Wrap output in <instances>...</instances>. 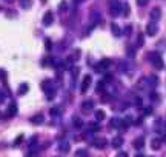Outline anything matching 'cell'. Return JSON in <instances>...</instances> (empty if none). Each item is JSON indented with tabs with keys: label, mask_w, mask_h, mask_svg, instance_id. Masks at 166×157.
Wrapping results in <instances>:
<instances>
[{
	"label": "cell",
	"mask_w": 166,
	"mask_h": 157,
	"mask_svg": "<svg viewBox=\"0 0 166 157\" xmlns=\"http://www.w3.org/2000/svg\"><path fill=\"white\" fill-rule=\"evenodd\" d=\"M149 60H151V63L155 66L157 70H163V59L160 57V54H157V53H151V56H149Z\"/></svg>",
	"instance_id": "1"
},
{
	"label": "cell",
	"mask_w": 166,
	"mask_h": 157,
	"mask_svg": "<svg viewBox=\"0 0 166 157\" xmlns=\"http://www.w3.org/2000/svg\"><path fill=\"white\" fill-rule=\"evenodd\" d=\"M111 65H112V62H111L109 59H103V60H100V62H97V63H96V71H97V73L106 71Z\"/></svg>",
	"instance_id": "2"
},
{
	"label": "cell",
	"mask_w": 166,
	"mask_h": 157,
	"mask_svg": "<svg viewBox=\"0 0 166 157\" xmlns=\"http://www.w3.org/2000/svg\"><path fill=\"white\" fill-rule=\"evenodd\" d=\"M92 83V77L91 76H85L83 80H82V85H80V93L82 94H86L89 91V86Z\"/></svg>",
	"instance_id": "3"
},
{
	"label": "cell",
	"mask_w": 166,
	"mask_h": 157,
	"mask_svg": "<svg viewBox=\"0 0 166 157\" xmlns=\"http://www.w3.org/2000/svg\"><path fill=\"white\" fill-rule=\"evenodd\" d=\"M53 22H54V14H53V11H46L45 15H43V19H42V23H43L45 26H49V25H53Z\"/></svg>",
	"instance_id": "4"
},
{
	"label": "cell",
	"mask_w": 166,
	"mask_h": 157,
	"mask_svg": "<svg viewBox=\"0 0 166 157\" xmlns=\"http://www.w3.org/2000/svg\"><path fill=\"white\" fill-rule=\"evenodd\" d=\"M109 12H111L112 15H118V14L122 12V3H118V2H111Z\"/></svg>",
	"instance_id": "5"
},
{
	"label": "cell",
	"mask_w": 166,
	"mask_h": 157,
	"mask_svg": "<svg viewBox=\"0 0 166 157\" xmlns=\"http://www.w3.org/2000/svg\"><path fill=\"white\" fill-rule=\"evenodd\" d=\"M157 23H155V22H149V23H148V26H146V34L148 36H151V37H154L155 34H157Z\"/></svg>",
	"instance_id": "6"
},
{
	"label": "cell",
	"mask_w": 166,
	"mask_h": 157,
	"mask_svg": "<svg viewBox=\"0 0 166 157\" xmlns=\"http://www.w3.org/2000/svg\"><path fill=\"white\" fill-rule=\"evenodd\" d=\"M94 109V100H85L82 103V111L83 113H89V111Z\"/></svg>",
	"instance_id": "7"
},
{
	"label": "cell",
	"mask_w": 166,
	"mask_h": 157,
	"mask_svg": "<svg viewBox=\"0 0 166 157\" xmlns=\"http://www.w3.org/2000/svg\"><path fill=\"white\" fill-rule=\"evenodd\" d=\"M17 114V105L14 103V102H11L9 105H8V109H6V116L8 117H14Z\"/></svg>",
	"instance_id": "8"
},
{
	"label": "cell",
	"mask_w": 166,
	"mask_h": 157,
	"mask_svg": "<svg viewBox=\"0 0 166 157\" xmlns=\"http://www.w3.org/2000/svg\"><path fill=\"white\" fill-rule=\"evenodd\" d=\"M92 145L96 146V148H99V149H102V148L106 146V139H103V137H102V139H100V137H99V139H94V140H92Z\"/></svg>",
	"instance_id": "9"
},
{
	"label": "cell",
	"mask_w": 166,
	"mask_h": 157,
	"mask_svg": "<svg viewBox=\"0 0 166 157\" xmlns=\"http://www.w3.org/2000/svg\"><path fill=\"white\" fill-rule=\"evenodd\" d=\"M149 17L152 19V22H157L160 17H161V11L158 9V8H154L152 11H151V14H149Z\"/></svg>",
	"instance_id": "10"
},
{
	"label": "cell",
	"mask_w": 166,
	"mask_h": 157,
	"mask_svg": "<svg viewBox=\"0 0 166 157\" xmlns=\"http://www.w3.org/2000/svg\"><path fill=\"white\" fill-rule=\"evenodd\" d=\"M109 126L114 128V129H122V120L120 119H112L109 122Z\"/></svg>",
	"instance_id": "11"
},
{
	"label": "cell",
	"mask_w": 166,
	"mask_h": 157,
	"mask_svg": "<svg viewBox=\"0 0 166 157\" xmlns=\"http://www.w3.org/2000/svg\"><path fill=\"white\" fill-rule=\"evenodd\" d=\"M31 122H32L34 125H40V123H43V122H45V117H43L42 114H36V116H32V117H31Z\"/></svg>",
	"instance_id": "12"
},
{
	"label": "cell",
	"mask_w": 166,
	"mask_h": 157,
	"mask_svg": "<svg viewBox=\"0 0 166 157\" xmlns=\"http://www.w3.org/2000/svg\"><path fill=\"white\" fill-rule=\"evenodd\" d=\"M161 142H163L161 139H152V140H151V148L155 149V151L160 149V148H161Z\"/></svg>",
	"instance_id": "13"
},
{
	"label": "cell",
	"mask_w": 166,
	"mask_h": 157,
	"mask_svg": "<svg viewBox=\"0 0 166 157\" xmlns=\"http://www.w3.org/2000/svg\"><path fill=\"white\" fill-rule=\"evenodd\" d=\"M122 145H123V139H122V137H115V139H112V148L118 149V148H122Z\"/></svg>",
	"instance_id": "14"
},
{
	"label": "cell",
	"mask_w": 166,
	"mask_h": 157,
	"mask_svg": "<svg viewBox=\"0 0 166 157\" xmlns=\"http://www.w3.org/2000/svg\"><path fill=\"white\" fill-rule=\"evenodd\" d=\"M28 91H29V86H28V83H22V85L19 86V94H20V96L26 94Z\"/></svg>",
	"instance_id": "15"
},
{
	"label": "cell",
	"mask_w": 166,
	"mask_h": 157,
	"mask_svg": "<svg viewBox=\"0 0 166 157\" xmlns=\"http://www.w3.org/2000/svg\"><path fill=\"white\" fill-rule=\"evenodd\" d=\"M56 97V89L51 86L49 89H46V99H48V100H53Z\"/></svg>",
	"instance_id": "16"
},
{
	"label": "cell",
	"mask_w": 166,
	"mask_h": 157,
	"mask_svg": "<svg viewBox=\"0 0 166 157\" xmlns=\"http://www.w3.org/2000/svg\"><path fill=\"white\" fill-rule=\"evenodd\" d=\"M111 31H112V34L115 36V37H118V36H122V31H120V28H118L115 23H112L111 25Z\"/></svg>",
	"instance_id": "17"
},
{
	"label": "cell",
	"mask_w": 166,
	"mask_h": 157,
	"mask_svg": "<svg viewBox=\"0 0 166 157\" xmlns=\"http://www.w3.org/2000/svg\"><path fill=\"white\" fill-rule=\"evenodd\" d=\"M103 119H105V111H102V109L96 111V120L100 122V120H103Z\"/></svg>",
	"instance_id": "18"
},
{
	"label": "cell",
	"mask_w": 166,
	"mask_h": 157,
	"mask_svg": "<svg viewBox=\"0 0 166 157\" xmlns=\"http://www.w3.org/2000/svg\"><path fill=\"white\" fill-rule=\"evenodd\" d=\"M76 157H89V152H88L86 149H77Z\"/></svg>",
	"instance_id": "19"
},
{
	"label": "cell",
	"mask_w": 166,
	"mask_h": 157,
	"mask_svg": "<svg viewBox=\"0 0 166 157\" xmlns=\"http://www.w3.org/2000/svg\"><path fill=\"white\" fill-rule=\"evenodd\" d=\"M59 149H60L62 152L69 151V143H68V142H62V143H60V146H59Z\"/></svg>",
	"instance_id": "20"
},
{
	"label": "cell",
	"mask_w": 166,
	"mask_h": 157,
	"mask_svg": "<svg viewBox=\"0 0 166 157\" xmlns=\"http://www.w3.org/2000/svg\"><path fill=\"white\" fill-rule=\"evenodd\" d=\"M51 86H53V82L51 80H43L42 82V88L45 89V91H46V89H49Z\"/></svg>",
	"instance_id": "21"
},
{
	"label": "cell",
	"mask_w": 166,
	"mask_h": 157,
	"mask_svg": "<svg viewBox=\"0 0 166 157\" xmlns=\"http://www.w3.org/2000/svg\"><path fill=\"white\" fill-rule=\"evenodd\" d=\"M143 145H145L143 139H137V140L134 142V146H135L137 149H141V148H143Z\"/></svg>",
	"instance_id": "22"
},
{
	"label": "cell",
	"mask_w": 166,
	"mask_h": 157,
	"mask_svg": "<svg viewBox=\"0 0 166 157\" xmlns=\"http://www.w3.org/2000/svg\"><path fill=\"white\" fill-rule=\"evenodd\" d=\"M20 5L23 9H28L31 6V0H20Z\"/></svg>",
	"instance_id": "23"
},
{
	"label": "cell",
	"mask_w": 166,
	"mask_h": 157,
	"mask_svg": "<svg viewBox=\"0 0 166 157\" xmlns=\"http://www.w3.org/2000/svg\"><path fill=\"white\" fill-rule=\"evenodd\" d=\"M88 129H89V131H91V132H97V131H99V129H100V128H99V125H97V123H91V125H89V128H88Z\"/></svg>",
	"instance_id": "24"
},
{
	"label": "cell",
	"mask_w": 166,
	"mask_h": 157,
	"mask_svg": "<svg viewBox=\"0 0 166 157\" xmlns=\"http://www.w3.org/2000/svg\"><path fill=\"white\" fill-rule=\"evenodd\" d=\"M73 123H74V126H76V128H82V125H83L82 119H79V117H76V119L73 120Z\"/></svg>",
	"instance_id": "25"
},
{
	"label": "cell",
	"mask_w": 166,
	"mask_h": 157,
	"mask_svg": "<svg viewBox=\"0 0 166 157\" xmlns=\"http://www.w3.org/2000/svg\"><path fill=\"white\" fill-rule=\"evenodd\" d=\"M137 46H143V34H138L137 36Z\"/></svg>",
	"instance_id": "26"
},
{
	"label": "cell",
	"mask_w": 166,
	"mask_h": 157,
	"mask_svg": "<svg viewBox=\"0 0 166 157\" xmlns=\"http://www.w3.org/2000/svg\"><path fill=\"white\" fill-rule=\"evenodd\" d=\"M103 89H105V83H103V82H99V83H97V93L102 94Z\"/></svg>",
	"instance_id": "27"
},
{
	"label": "cell",
	"mask_w": 166,
	"mask_h": 157,
	"mask_svg": "<svg viewBox=\"0 0 166 157\" xmlns=\"http://www.w3.org/2000/svg\"><path fill=\"white\" fill-rule=\"evenodd\" d=\"M45 46H46V49H48V51H51L53 43H51V40H49V39H46V40H45Z\"/></svg>",
	"instance_id": "28"
},
{
	"label": "cell",
	"mask_w": 166,
	"mask_h": 157,
	"mask_svg": "<svg viewBox=\"0 0 166 157\" xmlns=\"http://www.w3.org/2000/svg\"><path fill=\"white\" fill-rule=\"evenodd\" d=\"M122 12H123L125 15H126V14H129V6H128L126 3H125V5H122Z\"/></svg>",
	"instance_id": "29"
},
{
	"label": "cell",
	"mask_w": 166,
	"mask_h": 157,
	"mask_svg": "<svg viewBox=\"0 0 166 157\" xmlns=\"http://www.w3.org/2000/svg\"><path fill=\"white\" fill-rule=\"evenodd\" d=\"M49 113H51V116H59V114H60V111H59V108H51Z\"/></svg>",
	"instance_id": "30"
},
{
	"label": "cell",
	"mask_w": 166,
	"mask_h": 157,
	"mask_svg": "<svg viewBox=\"0 0 166 157\" xmlns=\"http://www.w3.org/2000/svg\"><path fill=\"white\" fill-rule=\"evenodd\" d=\"M5 99H6V94L3 93V89H0V103H3Z\"/></svg>",
	"instance_id": "31"
},
{
	"label": "cell",
	"mask_w": 166,
	"mask_h": 157,
	"mask_svg": "<svg viewBox=\"0 0 166 157\" xmlns=\"http://www.w3.org/2000/svg\"><path fill=\"white\" fill-rule=\"evenodd\" d=\"M137 5L138 6H146L148 5V0H137Z\"/></svg>",
	"instance_id": "32"
},
{
	"label": "cell",
	"mask_w": 166,
	"mask_h": 157,
	"mask_svg": "<svg viewBox=\"0 0 166 157\" xmlns=\"http://www.w3.org/2000/svg\"><path fill=\"white\" fill-rule=\"evenodd\" d=\"M135 106H138V108L143 106V102H141V99H140V97H137V99H135Z\"/></svg>",
	"instance_id": "33"
},
{
	"label": "cell",
	"mask_w": 166,
	"mask_h": 157,
	"mask_svg": "<svg viewBox=\"0 0 166 157\" xmlns=\"http://www.w3.org/2000/svg\"><path fill=\"white\" fill-rule=\"evenodd\" d=\"M66 8H68V3H66V2H62V3H60V6H59V9H60V11H63V9H66Z\"/></svg>",
	"instance_id": "34"
},
{
	"label": "cell",
	"mask_w": 166,
	"mask_h": 157,
	"mask_svg": "<svg viewBox=\"0 0 166 157\" xmlns=\"http://www.w3.org/2000/svg\"><path fill=\"white\" fill-rule=\"evenodd\" d=\"M149 97H151L152 100H157V99H158V96H157L155 93H151V94H149Z\"/></svg>",
	"instance_id": "35"
},
{
	"label": "cell",
	"mask_w": 166,
	"mask_h": 157,
	"mask_svg": "<svg viewBox=\"0 0 166 157\" xmlns=\"http://www.w3.org/2000/svg\"><path fill=\"white\" fill-rule=\"evenodd\" d=\"M22 140H23V136H19V137H17V140H15V145H20V143H22Z\"/></svg>",
	"instance_id": "36"
},
{
	"label": "cell",
	"mask_w": 166,
	"mask_h": 157,
	"mask_svg": "<svg viewBox=\"0 0 166 157\" xmlns=\"http://www.w3.org/2000/svg\"><path fill=\"white\" fill-rule=\"evenodd\" d=\"M115 157H128V152H118Z\"/></svg>",
	"instance_id": "37"
},
{
	"label": "cell",
	"mask_w": 166,
	"mask_h": 157,
	"mask_svg": "<svg viewBox=\"0 0 166 157\" xmlns=\"http://www.w3.org/2000/svg\"><path fill=\"white\" fill-rule=\"evenodd\" d=\"M125 34H126V36H129V34H131V26L125 28Z\"/></svg>",
	"instance_id": "38"
},
{
	"label": "cell",
	"mask_w": 166,
	"mask_h": 157,
	"mask_svg": "<svg viewBox=\"0 0 166 157\" xmlns=\"http://www.w3.org/2000/svg\"><path fill=\"white\" fill-rule=\"evenodd\" d=\"M111 79H112V77H111V76H109V74H108V76H106V77H105V82H111Z\"/></svg>",
	"instance_id": "39"
},
{
	"label": "cell",
	"mask_w": 166,
	"mask_h": 157,
	"mask_svg": "<svg viewBox=\"0 0 166 157\" xmlns=\"http://www.w3.org/2000/svg\"><path fill=\"white\" fill-rule=\"evenodd\" d=\"M151 113H152V109H151V108H148V109L145 111V114H151Z\"/></svg>",
	"instance_id": "40"
},
{
	"label": "cell",
	"mask_w": 166,
	"mask_h": 157,
	"mask_svg": "<svg viewBox=\"0 0 166 157\" xmlns=\"http://www.w3.org/2000/svg\"><path fill=\"white\" fill-rule=\"evenodd\" d=\"M76 3H82V2H85V0H74Z\"/></svg>",
	"instance_id": "41"
},
{
	"label": "cell",
	"mask_w": 166,
	"mask_h": 157,
	"mask_svg": "<svg viewBox=\"0 0 166 157\" xmlns=\"http://www.w3.org/2000/svg\"><path fill=\"white\" fill-rule=\"evenodd\" d=\"M137 157H145L143 154H137Z\"/></svg>",
	"instance_id": "42"
}]
</instances>
